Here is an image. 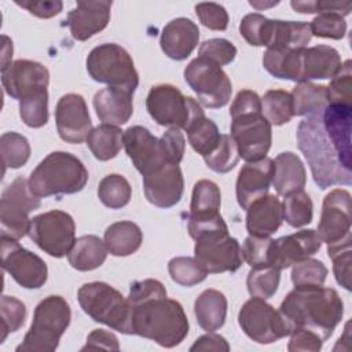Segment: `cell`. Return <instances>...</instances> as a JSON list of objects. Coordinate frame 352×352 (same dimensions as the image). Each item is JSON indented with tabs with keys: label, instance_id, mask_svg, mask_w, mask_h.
Listing matches in <instances>:
<instances>
[{
	"label": "cell",
	"instance_id": "obj_20",
	"mask_svg": "<svg viewBox=\"0 0 352 352\" xmlns=\"http://www.w3.org/2000/svg\"><path fill=\"white\" fill-rule=\"evenodd\" d=\"M322 246L315 230H301L290 235L272 239L270 248V265L286 270L293 264L314 256Z\"/></svg>",
	"mask_w": 352,
	"mask_h": 352
},
{
	"label": "cell",
	"instance_id": "obj_8",
	"mask_svg": "<svg viewBox=\"0 0 352 352\" xmlns=\"http://www.w3.org/2000/svg\"><path fill=\"white\" fill-rule=\"evenodd\" d=\"M87 72L92 80L135 92L139 74L128 51L118 44L104 43L95 47L87 56Z\"/></svg>",
	"mask_w": 352,
	"mask_h": 352
},
{
	"label": "cell",
	"instance_id": "obj_35",
	"mask_svg": "<svg viewBox=\"0 0 352 352\" xmlns=\"http://www.w3.org/2000/svg\"><path fill=\"white\" fill-rule=\"evenodd\" d=\"M312 33L308 22L272 19V32L267 48H305Z\"/></svg>",
	"mask_w": 352,
	"mask_h": 352
},
{
	"label": "cell",
	"instance_id": "obj_62",
	"mask_svg": "<svg viewBox=\"0 0 352 352\" xmlns=\"http://www.w3.org/2000/svg\"><path fill=\"white\" fill-rule=\"evenodd\" d=\"M3 41H4V47H3L1 69H6V67L8 66V60H7V58L12 56V41H11L7 36H3Z\"/></svg>",
	"mask_w": 352,
	"mask_h": 352
},
{
	"label": "cell",
	"instance_id": "obj_43",
	"mask_svg": "<svg viewBox=\"0 0 352 352\" xmlns=\"http://www.w3.org/2000/svg\"><path fill=\"white\" fill-rule=\"evenodd\" d=\"M283 220L294 228L307 226L312 221L314 205L305 191H297L285 197L282 204Z\"/></svg>",
	"mask_w": 352,
	"mask_h": 352
},
{
	"label": "cell",
	"instance_id": "obj_19",
	"mask_svg": "<svg viewBox=\"0 0 352 352\" xmlns=\"http://www.w3.org/2000/svg\"><path fill=\"white\" fill-rule=\"evenodd\" d=\"M55 121L60 139L72 144L82 143L92 131L87 103L78 94H66L58 100Z\"/></svg>",
	"mask_w": 352,
	"mask_h": 352
},
{
	"label": "cell",
	"instance_id": "obj_29",
	"mask_svg": "<svg viewBox=\"0 0 352 352\" xmlns=\"http://www.w3.org/2000/svg\"><path fill=\"white\" fill-rule=\"evenodd\" d=\"M341 65L342 63L338 51L330 45H315L304 48L301 81L331 78L338 72Z\"/></svg>",
	"mask_w": 352,
	"mask_h": 352
},
{
	"label": "cell",
	"instance_id": "obj_53",
	"mask_svg": "<svg viewBox=\"0 0 352 352\" xmlns=\"http://www.w3.org/2000/svg\"><path fill=\"white\" fill-rule=\"evenodd\" d=\"M272 239L270 236H253L249 235L241 248L242 258L250 267L270 265V248Z\"/></svg>",
	"mask_w": 352,
	"mask_h": 352
},
{
	"label": "cell",
	"instance_id": "obj_50",
	"mask_svg": "<svg viewBox=\"0 0 352 352\" xmlns=\"http://www.w3.org/2000/svg\"><path fill=\"white\" fill-rule=\"evenodd\" d=\"M351 60H345L338 72L331 77L327 87L330 103L352 104V66Z\"/></svg>",
	"mask_w": 352,
	"mask_h": 352
},
{
	"label": "cell",
	"instance_id": "obj_17",
	"mask_svg": "<svg viewBox=\"0 0 352 352\" xmlns=\"http://www.w3.org/2000/svg\"><path fill=\"white\" fill-rule=\"evenodd\" d=\"M1 265L25 289H40L48 278L45 261L22 248L18 241L1 238Z\"/></svg>",
	"mask_w": 352,
	"mask_h": 352
},
{
	"label": "cell",
	"instance_id": "obj_7",
	"mask_svg": "<svg viewBox=\"0 0 352 352\" xmlns=\"http://www.w3.org/2000/svg\"><path fill=\"white\" fill-rule=\"evenodd\" d=\"M77 298L82 311L95 322L131 334L129 304L117 289L104 282H89L78 289Z\"/></svg>",
	"mask_w": 352,
	"mask_h": 352
},
{
	"label": "cell",
	"instance_id": "obj_22",
	"mask_svg": "<svg viewBox=\"0 0 352 352\" xmlns=\"http://www.w3.org/2000/svg\"><path fill=\"white\" fill-rule=\"evenodd\" d=\"M274 172V160L268 157L246 162L241 168L236 179L235 191L238 204L242 209L246 210L252 202L267 195L272 183Z\"/></svg>",
	"mask_w": 352,
	"mask_h": 352
},
{
	"label": "cell",
	"instance_id": "obj_55",
	"mask_svg": "<svg viewBox=\"0 0 352 352\" xmlns=\"http://www.w3.org/2000/svg\"><path fill=\"white\" fill-rule=\"evenodd\" d=\"M294 11L300 14H323V12H336L341 16H345L351 12V1H324V0H308V1H296L290 3Z\"/></svg>",
	"mask_w": 352,
	"mask_h": 352
},
{
	"label": "cell",
	"instance_id": "obj_23",
	"mask_svg": "<svg viewBox=\"0 0 352 352\" xmlns=\"http://www.w3.org/2000/svg\"><path fill=\"white\" fill-rule=\"evenodd\" d=\"M111 1H78L77 6L69 11L66 25L74 40L85 41L102 32L110 21Z\"/></svg>",
	"mask_w": 352,
	"mask_h": 352
},
{
	"label": "cell",
	"instance_id": "obj_6",
	"mask_svg": "<svg viewBox=\"0 0 352 352\" xmlns=\"http://www.w3.org/2000/svg\"><path fill=\"white\" fill-rule=\"evenodd\" d=\"M72 311L60 296H48L34 308L33 322L16 352H54L70 324Z\"/></svg>",
	"mask_w": 352,
	"mask_h": 352
},
{
	"label": "cell",
	"instance_id": "obj_27",
	"mask_svg": "<svg viewBox=\"0 0 352 352\" xmlns=\"http://www.w3.org/2000/svg\"><path fill=\"white\" fill-rule=\"evenodd\" d=\"M133 94L121 88L107 87L98 91L94 96V109L103 124L124 125L133 113Z\"/></svg>",
	"mask_w": 352,
	"mask_h": 352
},
{
	"label": "cell",
	"instance_id": "obj_52",
	"mask_svg": "<svg viewBox=\"0 0 352 352\" xmlns=\"http://www.w3.org/2000/svg\"><path fill=\"white\" fill-rule=\"evenodd\" d=\"M327 254L333 260V271H334L336 280L345 290H351V263H352L351 242L327 248Z\"/></svg>",
	"mask_w": 352,
	"mask_h": 352
},
{
	"label": "cell",
	"instance_id": "obj_1",
	"mask_svg": "<svg viewBox=\"0 0 352 352\" xmlns=\"http://www.w3.org/2000/svg\"><path fill=\"white\" fill-rule=\"evenodd\" d=\"M126 300L131 334L148 338L164 348H173L187 337V315L179 301L168 298L166 289L160 280L133 282Z\"/></svg>",
	"mask_w": 352,
	"mask_h": 352
},
{
	"label": "cell",
	"instance_id": "obj_51",
	"mask_svg": "<svg viewBox=\"0 0 352 352\" xmlns=\"http://www.w3.org/2000/svg\"><path fill=\"white\" fill-rule=\"evenodd\" d=\"M312 36L341 40L346 33V22L344 16L336 12H323L312 19L309 23Z\"/></svg>",
	"mask_w": 352,
	"mask_h": 352
},
{
	"label": "cell",
	"instance_id": "obj_24",
	"mask_svg": "<svg viewBox=\"0 0 352 352\" xmlns=\"http://www.w3.org/2000/svg\"><path fill=\"white\" fill-rule=\"evenodd\" d=\"M322 122L327 138L333 143L340 161L351 170V125L352 104L329 103L322 113Z\"/></svg>",
	"mask_w": 352,
	"mask_h": 352
},
{
	"label": "cell",
	"instance_id": "obj_48",
	"mask_svg": "<svg viewBox=\"0 0 352 352\" xmlns=\"http://www.w3.org/2000/svg\"><path fill=\"white\" fill-rule=\"evenodd\" d=\"M326 265L316 258H305L292 268V282L294 286H323L327 278Z\"/></svg>",
	"mask_w": 352,
	"mask_h": 352
},
{
	"label": "cell",
	"instance_id": "obj_46",
	"mask_svg": "<svg viewBox=\"0 0 352 352\" xmlns=\"http://www.w3.org/2000/svg\"><path fill=\"white\" fill-rule=\"evenodd\" d=\"M239 158L236 144L231 135L221 133L219 144L209 155L204 157V161L209 169L217 173H227L235 168Z\"/></svg>",
	"mask_w": 352,
	"mask_h": 352
},
{
	"label": "cell",
	"instance_id": "obj_5",
	"mask_svg": "<svg viewBox=\"0 0 352 352\" xmlns=\"http://www.w3.org/2000/svg\"><path fill=\"white\" fill-rule=\"evenodd\" d=\"M28 182L38 198L62 197L81 191L88 182V170L76 155L54 151L32 170Z\"/></svg>",
	"mask_w": 352,
	"mask_h": 352
},
{
	"label": "cell",
	"instance_id": "obj_26",
	"mask_svg": "<svg viewBox=\"0 0 352 352\" xmlns=\"http://www.w3.org/2000/svg\"><path fill=\"white\" fill-rule=\"evenodd\" d=\"M283 221L282 204L276 195L267 194L246 209V230L253 236H270Z\"/></svg>",
	"mask_w": 352,
	"mask_h": 352
},
{
	"label": "cell",
	"instance_id": "obj_58",
	"mask_svg": "<svg viewBox=\"0 0 352 352\" xmlns=\"http://www.w3.org/2000/svg\"><path fill=\"white\" fill-rule=\"evenodd\" d=\"M253 111H263L261 110V99L260 96L250 91V89H242L236 94L234 102L230 107V116H238V114H246Z\"/></svg>",
	"mask_w": 352,
	"mask_h": 352
},
{
	"label": "cell",
	"instance_id": "obj_63",
	"mask_svg": "<svg viewBox=\"0 0 352 352\" xmlns=\"http://www.w3.org/2000/svg\"><path fill=\"white\" fill-rule=\"evenodd\" d=\"M279 1H271V3H258V1H249V4L257 10H263V8H267V7H272V6H276Z\"/></svg>",
	"mask_w": 352,
	"mask_h": 352
},
{
	"label": "cell",
	"instance_id": "obj_25",
	"mask_svg": "<svg viewBox=\"0 0 352 352\" xmlns=\"http://www.w3.org/2000/svg\"><path fill=\"white\" fill-rule=\"evenodd\" d=\"M199 41V29L188 18H176L165 25L160 45L162 52L175 60H183L191 55Z\"/></svg>",
	"mask_w": 352,
	"mask_h": 352
},
{
	"label": "cell",
	"instance_id": "obj_3",
	"mask_svg": "<svg viewBox=\"0 0 352 352\" xmlns=\"http://www.w3.org/2000/svg\"><path fill=\"white\" fill-rule=\"evenodd\" d=\"M297 146L304 154L316 186L322 190L336 184L349 186L352 173L338 158V154L326 135L322 113L307 116L297 126Z\"/></svg>",
	"mask_w": 352,
	"mask_h": 352
},
{
	"label": "cell",
	"instance_id": "obj_15",
	"mask_svg": "<svg viewBox=\"0 0 352 352\" xmlns=\"http://www.w3.org/2000/svg\"><path fill=\"white\" fill-rule=\"evenodd\" d=\"M231 120V138L239 157L246 162L264 158L271 147L272 129L263 111L232 116Z\"/></svg>",
	"mask_w": 352,
	"mask_h": 352
},
{
	"label": "cell",
	"instance_id": "obj_38",
	"mask_svg": "<svg viewBox=\"0 0 352 352\" xmlns=\"http://www.w3.org/2000/svg\"><path fill=\"white\" fill-rule=\"evenodd\" d=\"M220 205L221 192L219 186L212 180H198L192 188L188 216L199 217L220 213Z\"/></svg>",
	"mask_w": 352,
	"mask_h": 352
},
{
	"label": "cell",
	"instance_id": "obj_34",
	"mask_svg": "<svg viewBox=\"0 0 352 352\" xmlns=\"http://www.w3.org/2000/svg\"><path fill=\"white\" fill-rule=\"evenodd\" d=\"M293 99L294 116H311L323 113L330 103L327 87L318 85L311 81H301L290 94Z\"/></svg>",
	"mask_w": 352,
	"mask_h": 352
},
{
	"label": "cell",
	"instance_id": "obj_44",
	"mask_svg": "<svg viewBox=\"0 0 352 352\" xmlns=\"http://www.w3.org/2000/svg\"><path fill=\"white\" fill-rule=\"evenodd\" d=\"M168 271L173 282L191 287L208 276V271L195 257H173L168 263Z\"/></svg>",
	"mask_w": 352,
	"mask_h": 352
},
{
	"label": "cell",
	"instance_id": "obj_61",
	"mask_svg": "<svg viewBox=\"0 0 352 352\" xmlns=\"http://www.w3.org/2000/svg\"><path fill=\"white\" fill-rule=\"evenodd\" d=\"M190 351L191 352H194V351H217V352L224 351V352H227V351H230V345L223 336L209 331L208 334H204L199 338H197L195 342L191 345Z\"/></svg>",
	"mask_w": 352,
	"mask_h": 352
},
{
	"label": "cell",
	"instance_id": "obj_54",
	"mask_svg": "<svg viewBox=\"0 0 352 352\" xmlns=\"http://www.w3.org/2000/svg\"><path fill=\"white\" fill-rule=\"evenodd\" d=\"M198 56H205L219 66H224L235 59L236 48L226 38H210L199 45Z\"/></svg>",
	"mask_w": 352,
	"mask_h": 352
},
{
	"label": "cell",
	"instance_id": "obj_12",
	"mask_svg": "<svg viewBox=\"0 0 352 352\" xmlns=\"http://www.w3.org/2000/svg\"><path fill=\"white\" fill-rule=\"evenodd\" d=\"M28 235L47 254L60 258L76 242V224L63 210H48L30 219Z\"/></svg>",
	"mask_w": 352,
	"mask_h": 352
},
{
	"label": "cell",
	"instance_id": "obj_16",
	"mask_svg": "<svg viewBox=\"0 0 352 352\" xmlns=\"http://www.w3.org/2000/svg\"><path fill=\"white\" fill-rule=\"evenodd\" d=\"M316 234L327 248L352 242L351 194L346 190L336 188L324 197Z\"/></svg>",
	"mask_w": 352,
	"mask_h": 352
},
{
	"label": "cell",
	"instance_id": "obj_9",
	"mask_svg": "<svg viewBox=\"0 0 352 352\" xmlns=\"http://www.w3.org/2000/svg\"><path fill=\"white\" fill-rule=\"evenodd\" d=\"M150 117L161 126L186 129L197 117L204 116L201 103L170 84L151 87L146 99Z\"/></svg>",
	"mask_w": 352,
	"mask_h": 352
},
{
	"label": "cell",
	"instance_id": "obj_37",
	"mask_svg": "<svg viewBox=\"0 0 352 352\" xmlns=\"http://www.w3.org/2000/svg\"><path fill=\"white\" fill-rule=\"evenodd\" d=\"M184 131L191 147L202 157L209 155L216 148L221 136L217 125L205 114L197 117Z\"/></svg>",
	"mask_w": 352,
	"mask_h": 352
},
{
	"label": "cell",
	"instance_id": "obj_49",
	"mask_svg": "<svg viewBox=\"0 0 352 352\" xmlns=\"http://www.w3.org/2000/svg\"><path fill=\"white\" fill-rule=\"evenodd\" d=\"M1 312V338L0 342H4L10 333L19 330L26 319V307L22 301L12 296H3L0 301Z\"/></svg>",
	"mask_w": 352,
	"mask_h": 352
},
{
	"label": "cell",
	"instance_id": "obj_10",
	"mask_svg": "<svg viewBox=\"0 0 352 352\" xmlns=\"http://www.w3.org/2000/svg\"><path fill=\"white\" fill-rule=\"evenodd\" d=\"M41 201L29 187L23 176H18L10 183L0 199V227L1 238L19 241L28 235L30 219L29 213L40 208Z\"/></svg>",
	"mask_w": 352,
	"mask_h": 352
},
{
	"label": "cell",
	"instance_id": "obj_28",
	"mask_svg": "<svg viewBox=\"0 0 352 352\" xmlns=\"http://www.w3.org/2000/svg\"><path fill=\"white\" fill-rule=\"evenodd\" d=\"M275 172L272 184L278 195L286 197L289 194L301 191L307 182V172L300 157L292 151H283L274 160Z\"/></svg>",
	"mask_w": 352,
	"mask_h": 352
},
{
	"label": "cell",
	"instance_id": "obj_33",
	"mask_svg": "<svg viewBox=\"0 0 352 352\" xmlns=\"http://www.w3.org/2000/svg\"><path fill=\"white\" fill-rule=\"evenodd\" d=\"M107 252L104 241L99 236L82 235L76 239L67 254V260L77 271H92L104 263Z\"/></svg>",
	"mask_w": 352,
	"mask_h": 352
},
{
	"label": "cell",
	"instance_id": "obj_31",
	"mask_svg": "<svg viewBox=\"0 0 352 352\" xmlns=\"http://www.w3.org/2000/svg\"><path fill=\"white\" fill-rule=\"evenodd\" d=\"M198 324L206 331L219 330L227 316V298L216 289L204 290L194 302Z\"/></svg>",
	"mask_w": 352,
	"mask_h": 352
},
{
	"label": "cell",
	"instance_id": "obj_32",
	"mask_svg": "<svg viewBox=\"0 0 352 352\" xmlns=\"http://www.w3.org/2000/svg\"><path fill=\"white\" fill-rule=\"evenodd\" d=\"M104 243L110 254L125 257L133 254L143 242L140 227L132 221L122 220L110 224L104 231Z\"/></svg>",
	"mask_w": 352,
	"mask_h": 352
},
{
	"label": "cell",
	"instance_id": "obj_36",
	"mask_svg": "<svg viewBox=\"0 0 352 352\" xmlns=\"http://www.w3.org/2000/svg\"><path fill=\"white\" fill-rule=\"evenodd\" d=\"M87 146L96 160L109 161L114 158L124 146V132L116 125L102 124L92 128L87 138Z\"/></svg>",
	"mask_w": 352,
	"mask_h": 352
},
{
	"label": "cell",
	"instance_id": "obj_41",
	"mask_svg": "<svg viewBox=\"0 0 352 352\" xmlns=\"http://www.w3.org/2000/svg\"><path fill=\"white\" fill-rule=\"evenodd\" d=\"M280 271L271 267H252L246 278L248 292L252 297L258 298H270L272 297L279 286Z\"/></svg>",
	"mask_w": 352,
	"mask_h": 352
},
{
	"label": "cell",
	"instance_id": "obj_11",
	"mask_svg": "<svg viewBox=\"0 0 352 352\" xmlns=\"http://www.w3.org/2000/svg\"><path fill=\"white\" fill-rule=\"evenodd\" d=\"M184 80L205 107H223L231 98L232 85L227 73L205 56H197L186 66Z\"/></svg>",
	"mask_w": 352,
	"mask_h": 352
},
{
	"label": "cell",
	"instance_id": "obj_2",
	"mask_svg": "<svg viewBox=\"0 0 352 352\" xmlns=\"http://www.w3.org/2000/svg\"><path fill=\"white\" fill-rule=\"evenodd\" d=\"M279 314L289 330L307 329L326 341L344 315V302L334 289L323 286H294L283 298Z\"/></svg>",
	"mask_w": 352,
	"mask_h": 352
},
{
	"label": "cell",
	"instance_id": "obj_39",
	"mask_svg": "<svg viewBox=\"0 0 352 352\" xmlns=\"http://www.w3.org/2000/svg\"><path fill=\"white\" fill-rule=\"evenodd\" d=\"M261 110L271 125H283L294 116L292 95L283 89H270L261 98Z\"/></svg>",
	"mask_w": 352,
	"mask_h": 352
},
{
	"label": "cell",
	"instance_id": "obj_30",
	"mask_svg": "<svg viewBox=\"0 0 352 352\" xmlns=\"http://www.w3.org/2000/svg\"><path fill=\"white\" fill-rule=\"evenodd\" d=\"M304 48H267L263 55L264 69L274 77L300 82Z\"/></svg>",
	"mask_w": 352,
	"mask_h": 352
},
{
	"label": "cell",
	"instance_id": "obj_40",
	"mask_svg": "<svg viewBox=\"0 0 352 352\" xmlns=\"http://www.w3.org/2000/svg\"><path fill=\"white\" fill-rule=\"evenodd\" d=\"M98 197L104 206L110 209H121L129 204L132 187L124 176L111 173L100 180L98 186Z\"/></svg>",
	"mask_w": 352,
	"mask_h": 352
},
{
	"label": "cell",
	"instance_id": "obj_47",
	"mask_svg": "<svg viewBox=\"0 0 352 352\" xmlns=\"http://www.w3.org/2000/svg\"><path fill=\"white\" fill-rule=\"evenodd\" d=\"M239 32L250 45L268 47L272 32V19L257 12L248 14L239 23Z\"/></svg>",
	"mask_w": 352,
	"mask_h": 352
},
{
	"label": "cell",
	"instance_id": "obj_57",
	"mask_svg": "<svg viewBox=\"0 0 352 352\" xmlns=\"http://www.w3.org/2000/svg\"><path fill=\"white\" fill-rule=\"evenodd\" d=\"M290 341L287 345V351L297 352V351H320L323 345V340L314 331L307 329H297L290 333Z\"/></svg>",
	"mask_w": 352,
	"mask_h": 352
},
{
	"label": "cell",
	"instance_id": "obj_42",
	"mask_svg": "<svg viewBox=\"0 0 352 352\" xmlns=\"http://www.w3.org/2000/svg\"><path fill=\"white\" fill-rule=\"evenodd\" d=\"M0 151L4 169H18L28 162L30 157V144L23 135L6 132L0 138Z\"/></svg>",
	"mask_w": 352,
	"mask_h": 352
},
{
	"label": "cell",
	"instance_id": "obj_56",
	"mask_svg": "<svg viewBox=\"0 0 352 352\" xmlns=\"http://www.w3.org/2000/svg\"><path fill=\"white\" fill-rule=\"evenodd\" d=\"M195 12L199 22L212 30H226L228 26V14L217 3H198Z\"/></svg>",
	"mask_w": 352,
	"mask_h": 352
},
{
	"label": "cell",
	"instance_id": "obj_45",
	"mask_svg": "<svg viewBox=\"0 0 352 352\" xmlns=\"http://www.w3.org/2000/svg\"><path fill=\"white\" fill-rule=\"evenodd\" d=\"M19 116L25 125L41 128L48 121V91L40 89L19 100Z\"/></svg>",
	"mask_w": 352,
	"mask_h": 352
},
{
	"label": "cell",
	"instance_id": "obj_21",
	"mask_svg": "<svg viewBox=\"0 0 352 352\" xmlns=\"http://www.w3.org/2000/svg\"><path fill=\"white\" fill-rule=\"evenodd\" d=\"M147 201L158 208L175 206L183 195L184 179L179 164H166L158 170L143 176Z\"/></svg>",
	"mask_w": 352,
	"mask_h": 352
},
{
	"label": "cell",
	"instance_id": "obj_14",
	"mask_svg": "<svg viewBox=\"0 0 352 352\" xmlns=\"http://www.w3.org/2000/svg\"><path fill=\"white\" fill-rule=\"evenodd\" d=\"M238 323L242 331L257 344H272L289 336L279 311L258 297H252L242 305Z\"/></svg>",
	"mask_w": 352,
	"mask_h": 352
},
{
	"label": "cell",
	"instance_id": "obj_4",
	"mask_svg": "<svg viewBox=\"0 0 352 352\" xmlns=\"http://www.w3.org/2000/svg\"><path fill=\"white\" fill-rule=\"evenodd\" d=\"M124 147L142 176L150 175L166 164H180L186 150V140L179 128H169L157 139L140 125L124 131Z\"/></svg>",
	"mask_w": 352,
	"mask_h": 352
},
{
	"label": "cell",
	"instance_id": "obj_18",
	"mask_svg": "<svg viewBox=\"0 0 352 352\" xmlns=\"http://www.w3.org/2000/svg\"><path fill=\"white\" fill-rule=\"evenodd\" d=\"M50 82L48 69L34 60L18 59L1 69V84L8 96L22 100L40 89H45Z\"/></svg>",
	"mask_w": 352,
	"mask_h": 352
},
{
	"label": "cell",
	"instance_id": "obj_60",
	"mask_svg": "<svg viewBox=\"0 0 352 352\" xmlns=\"http://www.w3.org/2000/svg\"><path fill=\"white\" fill-rule=\"evenodd\" d=\"M19 7L28 10L30 14L38 16V18H52L58 15L62 8L63 3L59 0H44V1H33V0H26V1H15Z\"/></svg>",
	"mask_w": 352,
	"mask_h": 352
},
{
	"label": "cell",
	"instance_id": "obj_59",
	"mask_svg": "<svg viewBox=\"0 0 352 352\" xmlns=\"http://www.w3.org/2000/svg\"><path fill=\"white\" fill-rule=\"evenodd\" d=\"M85 349L118 351L120 344H118V338L113 333L103 329H95L88 334L87 342L81 348V351H85Z\"/></svg>",
	"mask_w": 352,
	"mask_h": 352
},
{
	"label": "cell",
	"instance_id": "obj_13",
	"mask_svg": "<svg viewBox=\"0 0 352 352\" xmlns=\"http://www.w3.org/2000/svg\"><path fill=\"white\" fill-rule=\"evenodd\" d=\"M192 239L195 258L208 274L235 272L242 265L239 242L228 234V228L208 230Z\"/></svg>",
	"mask_w": 352,
	"mask_h": 352
}]
</instances>
